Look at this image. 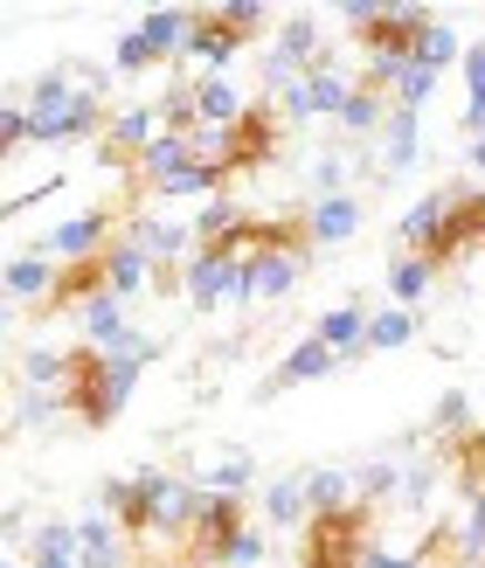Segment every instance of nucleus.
I'll return each instance as SVG.
<instances>
[{"label": "nucleus", "mask_w": 485, "mask_h": 568, "mask_svg": "<svg viewBox=\"0 0 485 568\" xmlns=\"http://www.w3.org/2000/svg\"><path fill=\"white\" fill-rule=\"evenodd\" d=\"M160 493H166V471L160 465L153 471H132V478H104V514H111V527H119L125 541H146Z\"/></svg>", "instance_id": "423d86ee"}, {"label": "nucleus", "mask_w": 485, "mask_h": 568, "mask_svg": "<svg viewBox=\"0 0 485 568\" xmlns=\"http://www.w3.org/2000/svg\"><path fill=\"white\" fill-rule=\"evenodd\" d=\"M382 111H388V98H375V91H361V83H354L347 104H340V125H347V132H375Z\"/></svg>", "instance_id": "f704fd0d"}, {"label": "nucleus", "mask_w": 485, "mask_h": 568, "mask_svg": "<svg viewBox=\"0 0 485 568\" xmlns=\"http://www.w3.org/2000/svg\"><path fill=\"white\" fill-rule=\"evenodd\" d=\"M299 493H305V520H312V514H340V506H354L347 471H333V465H305V471H299Z\"/></svg>", "instance_id": "b1692460"}, {"label": "nucleus", "mask_w": 485, "mask_h": 568, "mask_svg": "<svg viewBox=\"0 0 485 568\" xmlns=\"http://www.w3.org/2000/svg\"><path fill=\"white\" fill-rule=\"evenodd\" d=\"M181 292H188V305H194V312L243 305V264H230V257H202V250H194L188 271H181Z\"/></svg>", "instance_id": "0eeeda50"}, {"label": "nucleus", "mask_w": 485, "mask_h": 568, "mask_svg": "<svg viewBox=\"0 0 485 568\" xmlns=\"http://www.w3.org/2000/svg\"><path fill=\"white\" fill-rule=\"evenodd\" d=\"M70 534H77V555H70L77 568H119V561H125V534L111 527L104 514H98V520H77Z\"/></svg>", "instance_id": "4be33fe9"}, {"label": "nucleus", "mask_w": 485, "mask_h": 568, "mask_svg": "<svg viewBox=\"0 0 485 568\" xmlns=\"http://www.w3.org/2000/svg\"><path fill=\"white\" fill-rule=\"evenodd\" d=\"M194 514H202V486L166 471V493H160V506H153V534H160V541H188Z\"/></svg>", "instance_id": "2eb2a0df"}, {"label": "nucleus", "mask_w": 485, "mask_h": 568, "mask_svg": "<svg viewBox=\"0 0 485 568\" xmlns=\"http://www.w3.org/2000/svg\"><path fill=\"white\" fill-rule=\"evenodd\" d=\"M209 14L230 28L236 42H250V36H264V28H271V8H256V0H230V8H209Z\"/></svg>", "instance_id": "72a5a7b5"}, {"label": "nucleus", "mask_w": 485, "mask_h": 568, "mask_svg": "<svg viewBox=\"0 0 485 568\" xmlns=\"http://www.w3.org/2000/svg\"><path fill=\"white\" fill-rule=\"evenodd\" d=\"M478 236H485V194H478V187H451L444 230H437V243H431V250H423V264L444 277L458 257H472V250H478Z\"/></svg>", "instance_id": "39448f33"}, {"label": "nucleus", "mask_w": 485, "mask_h": 568, "mask_svg": "<svg viewBox=\"0 0 485 568\" xmlns=\"http://www.w3.org/2000/svg\"><path fill=\"white\" fill-rule=\"evenodd\" d=\"M277 139H284V125L271 119V104H264V98L243 104V119L230 125V174H250V166H264V160L277 153Z\"/></svg>", "instance_id": "1a4fd4ad"}, {"label": "nucleus", "mask_w": 485, "mask_h": 568, "mask_svg": "<svg viewBox=\"0 0 485 568\" xmlns=\"http://www.w3.org/2000/svg\"><path fill=\"white\" fill-rule=\"evenodd\" d=\"M340 181H347V153H326V160H320V187L340 194Z\"/></svg>", "instance_id": "a18cd8bd"}, {"label": "nucleus", "mask_w": 485, "mask_h": 568, "mask_svg": "<svg viewBox=\"0 0 485 568\" xmlns=\"http://www.w3.org/2000/svg\"><path fill=\"white\" fill-rule=\"evenodd\" d=\"M111 63H119L125 77H139V70H153V55H146V42H139L132 28H125V36H119V49H111Z\"/></svg>", "instance_id": "a19ab883"}, {"label": "nucleus", "mask_w": 485, "mask_h": 568, "mask_svg": "<svg viewBox=\"0 0 485 568\" xmlns=\"http://www.w3.org/2000/svg\"><path fill=\"white\" fill-rule=\"evenodd\" d=\"M423 333L416 312L403 305H382V312H367V326H361V354H395V347H410V339Z\"/></svg>", "instance_id": "aec40b11"}, {"label": "nucleus", "mask_w": 485, "mask_h": 568, "mask_svg": "<svg viewBox=\"0 0 485 568\" xmlns=\"http://www.w3.org/2000/svg\"><path fill=\"white\" fill-rule=\"evenodd\" d=\"M21 375H28V388H42V395H63L70 354H55V347H28V354H21Z\"/></svg>", "instance_id": "2f4dec72"}, {"label": "nucleus", "mask_w": 485, "mask_h": 568, "mask_svg": "<svg viewBox=\"0 0 485 568\" xmlns=\"http://www.w3.org/2000/svg\"><path fill=\"white\" fill-rule=\"evenodd\" d=\"M222 187H230V181H222L215 166H194V160L181 166V174H166V181H160V194H222Z\"/></svg>", "instance_id": "c9c22d12"}, {"label": "nucleus", "mask_w": 485, "mask_h": 568, "mask_svg": "<svg viewBox=\"0 0 485 568\" xmlns=\"http://www.w3.org/2000/svg\"><path fill=\"white\" fill-rule=\"evenodd\" d=\"M188 21H194V8H146L132 36L146 42V55L160 63V55H181V42H188Z\"/></svg>", "instance_id": "412c9836"}, {"label": "nucleus", "mask_w": 485, "mask_h": 568, "mask_svg": "<svg viewBox=\"0 0 485 568\" xmlns=\"http://www.w3.org/2000/svg\"><path fill=\"white\" fill-rule=\"evenodd\" d=\"M153 125H160V132H174V139H188V132H194V98H188V77L174 83V91H160Z\"/></svg>", "instance_id": "473e14b6"}, {"label": "nucleus", "mask_w": 485, "mask_h": 568, "mask_svg": "<svg viewBox=\"0 0 485 568\" xmlns=\"http://www.w3.org/2000/svg\"><path fill=\"white\" fill-rule=\"evenodd\" d=\"M271 55H284L292 70H312V63H326V42H320V14H284L277 21V42Z\"/></svg>", "instance_id": "a211bd4d"}, {"label": "nucleus", "mask_w": 485, "mask_h": 568, "mask_svg": "<svg viewBox=\"0 0 485 568\" xmlns=\"http://www.w3.org/2000/svg\"><path fill=\"white\" fill-rule=\"evenodd\" d=\"M264 520L271 527H299L305 520V493H299V471H284L264 486Z\"/></svg>", "instance_id": "7c9ffc66"}, {"label": "nucleus", "mask_w": 485, "mask_h": 568, "mask_svg": "<svg viewBox=\"0 0 485 568\" xmlns=\"http://www.w3.org/2000/svg\"><path fill=\"white\" fill-rule=\"evenodd\" d=\"M160 568H181V561H160Z\"/></svg>", "instance_id": "09e8293b"}, {"label": "nucleus", "mask_w": 485, "mask_h": 568, "mask_svg": "<svg viewBox=\"0 0 485 568\" xmlns=\"http://www.w3.org/2000/svg\"><path fill=\"white\" fill-rule=\"evenodd\" d=\"M465 430H472V395L451 388L444 403H437V444H444V437H465Z\"/></svg>", "instance_id": "4c0bfd02"}, {"label": "nucleus", "mask_w": 485, "mask_h": 568, "mask_svg": "<svg viewBox=\"0 0 485 568\" xmlns=\"http://www.w3.org/2000/svg\"><path fill=\"white\" fill-rule=\"evenodd\" d=\"M236 49H243V42L230 36V28H222L209 8H194V21H188V42H181V55H188V63H202V70H222V63H230Z\"/></svg>", "instance_id": "f3484780"}, {"label": "nucleus", "mask_w": 485, "mask_h": 568, "mask_svg": "<svg viewBox=\"0 0 485 568\" xmlns=\"http://www.w3.org/2000/svg\"><path fill=\"white\" fill-rule=\"evenodd\" d=\"M465 98H472V111H485V55L478 49H465Z\"/></svg>", "instance_id": "79ce46f5"}, {"label": "nucleus", "mask_w": 485, "mask_h": 568, "mask_svg": "<svg viewBox=\"0 0 485 568\" xmlns=\"http://www.w3.org/2000/svg\"><path fill=\"white\" fill-rule=\"evenodd\" d=\"M451 55H458V28H451L444 14H423V28H416V36H410V63L437 77V70L451 63Z\"/></svg>", "instance_id": "bb28decb"}, {"label": "nucleus", "mask_w": 485, "mask_h": 568, "mask_svg": "<svg viewBox=\"0 0 485 568\" xmlns=\"http://www.w3.org/2000/svg\"><path fill=\"white\" fill-rule=\"evenodd\" d=\"M28 139L36 146H77V139H91L104 125V104H98V83H70V70L55 77H36V91H28Z\"/></svg>", "instance_id": "f03ea898"}, {"label": "nucleus", "mask_w": 485, "mask_h": 568, "mask_svg": "<svg viewBox=\"0 0 485 568\" xmlns=\"http://www.w3.org/2000/svg\"><path fill=\"white\" fill-rule=\"evenodd\" d=\"M250 527V514H243V499H222V493H202V514H194V527H188V561L181 568H222V555H230V541Z\"/></svg>", "instance_id": "20e7f679"}, {"label": "nucleus", "mask_w": 485, "mask_h": 568, "mask_svg": "<svg viewBox=\"0 0 485 568\" xmlns=\"http://www.w3.org/2000/svg\"><path fill=\"white\" fill-rule=\"evenodd\" d=\"M55 409H63V395H42V388L21 395V423H42V416H55Z\"/></svg>", "instance_id": "c03bdc74"}, {"label": "nucleus", "mask_w": 485, "mask_h": 568, "mask_svg": "<svg viewBox=\"0 0 485 568\" xmlns=\"http://www.w3.org/2000/svg\"><path fill=\"white\" fill-rule=\"evenodd\" d=\"M388 292L403 298V312H416V298H431V292H437V271L423 264V257H395V271H388Z\"/></svg>", "instance_id": "c756f323"}, {"label": "nucleus", "mask_w": 485, "mask_h": 568, "mask_svg": "<svg viewBox=\"0 0 485 568\" xmlns=\"http://www.w3.org/2000/svg\"><path fill=\"white\" fill-rule=\"evenodd\" d=\"M14 146H28V111L21 104H0V160H8Z\"/></svg>", "instance_id": "58836bf2"}, {"label": "nucleus", "mask_w": 485, "mask_h": 568, "mask_svg": "<svg viewBox=\"0 0 485 568\" xmlns=\"http://www.w3.org/2000/svg\"><path fill=\"white\" fill-rule=\"evenodd\" d=\"M77 312H83V347H91V354H111V347H125V339H132L125 305L111 298V292H98L91 305H77Z\"/></svg>", "instance_id": "6ab92c4d"}, {"label": "nucleus", "mask_w": 485, "mask_h": 568, "mask_svg": "<svg viewBox=\"0 0 485 568\" xmlns=\"http://www.w3.org/2000/svg\"><path fill=\"white\" fill-rule=\"evenodd\" d=\"M98 264H104V292L119 298V305H125V298H139V292L153 284V264L139 257V250H132L125 236H111V243L98 250Z\"/></svg>", "instance_id": "ddd939ff"}, {"label": "nucleus", "mask_w": 485, "mask_h": 568, "mask_svg": "<svg viewBox=\"0 0 485 568\" xmlns=\"http://www.w3.org/2000/svg\"><path fill=\"white\" fill-rule=\"evenodd\" d=\"M367 506H340V514H312L305 520V555L299 568H354V555L367 548Z\"/></svg>", "instance_id": "7ed1b4c3"}, {"label": "nucleus", "mask_w": 485, "mask_h": 568, "mask_svg": "<svg viewBox=\"0 0 485 568\" xmlns=\"http://www.w3.org/2000/svg\"><path fill=\"white\" fill-rule=\"evenodd\" d=\"M36 555H77V534H70L63 520H55V527H42V534H36Z\"/></svg>", "instance_id": "37998d69"}, {"label": "nucleus", "mask_w": 485, "mask_h": 568, "mask_svg": "<svg viewBox=\"0 0 485 568\" xmlns=\"http://www.w3.org/2000/svg\"><path fill=\"white\" fill-rule=\"evenodd\" d=\"M256 561H264V534L243 527L236 541H230V555H222V568H256Z\"/></svg>", "instance_id": "ea45409f"}, {"label": "nucleus", "mask_w": 485, "mask_h": 568, "mask_svg": "<svg viewBox=\"0 0 485 568\" xmlns=\"http://www.w3.org/2000/svg\"><path fill=\"white\" fill-rule=\"evenodd\" d=\"M361 230V202H354V194H320V202H312L305 209V236H312V250H333V243H347Z\"/></svg>", "instance_id": "dca6fc26"}, {"label": "nucleus", "mask_w": 485, "mask_h": 568, "mask_svg": "<svg viewBox=\"0 0 485 568\" xmlns=\"http://www.w3.org/2000/svg\"><path fill=\"white\" fill-rule=\"evenodd\" d=\"M188 166V139H174V132H153L146 146H139V160H132V174L146 181V187H160L166 174H181Z\"/></svg>", "instance_id": "cd10ccee"}, {"label": "nucleus", "mask_w": 485, "mask_h": 568, "mask_svg": "<svg viewBox=\"0 0 485 568\" xmlns=\"http://www.w3.org/2000/svg\"><path fill=\"white\" fill-rule=\"evenodd\" d=\"M250 458H222V465H209V478H202V493H222V499H236L243 486H250Z\"/></svg>", "instance_id": "e433bc0d"}, {"label": "nucleus", "mask_w": 485, "mask_h": 568, "mask_svg": "<svg viewBox=\"0 0 485 568\" xmlns=\"http://www.w3.org/2000/svg\"><path fill=\"white\" fill-rule=\"evenodd\" d=\"M104 243H111V215H104V209H91V215L55 222V230L36 243V257H49V264H77V257H98Z\"/></svg>", "instance_id": "9d476101"}, {"label": "nucleus", "mask_w": 485, "mask_h": 568, "mask_svg": "<svg viewBox=\"0 0 485 568\" xmlns=\"http://www.w3.org/2000/svg\"><path fill=\"white\" fill-rule=\"evenodd\" d=\"M160 347L146 333H132L125 347H111V354H91V347H70V375H63V409H77L83 430H104L111 416L125 409V395L139 382V367H146Z\"/></svg>", "instance_id": "f257e3e1"}, {"label": "nucleus", "mask_w": 485, "mask_h": 568, "mask_svg": "<svg viewBox=\"0 0 485 568\" xmlns=\"http://www.w3.org/2000/svg\"><path fill=\"white\" fill-rule=\"evenodd\" d=\"M188 98H194V125H215V132H230V125L243 119V98H236V83L222 77V70L188 77Z\"/></svg>", "instance_id": "f8f14e48"}, {"label": "nucleus", "mask_w": 485, "mask_h": 568, "mask_svg": "<svg viewBox=\"0 0 485 568\" xmlns=\"http://www.w3.org/2000/svg\"><path fill=\"white\" fill-rule=\"evenodd\" d=\"M153 139V104H125L119 119L104 125V160H119V166H132L139 160V146Z\"/></svg>", "instance_id": "5701e85b"}, {"label": "nucleus", "mask_w": 485, "mask_h": 568, "mask_svg": "<svg viewBox=\"0 0 485 568\" xmlns=\"http://www.w3.org/2000/svg\"><path fill=\"white\" fill-rule=\"evenodd\" d=\"M0 568H14V561H0Z\"/></svg>", "instance_id": "8fccbe9b"}, {"label": "nucleus", "mask_w": 485, "mask_h": 568, "mask_svg": "<svg viewBox=\"0 0 485 568\" xmlns=\"http://www.w3.org/2000/svg\"><path fill=\"white\" fill-rule=\"evenodd\" d=\"M305 271H312V250H256V257L243 264V305H256V298H284Z\"/></svg>", "instance_id": "6e6552de"}, {"label": "nucleus", "mask_w": 485, "mask_h": 568, "mask_svg": "<svg viewBox=\"0 0 485 568\" xmlns=\"http://www.w3.org/2000/svg\"><path fill=\"white\" fill-rule=\"evenodd\" d=\"M0 312H8V292H0Z\"/></svg>", "instance_id": "de8ad7c7"}, {"label": "nucleus", "mask_w": 485, "mask_h": 568, "mask_svg": "<svg viewBox=\"0 0 485 568\" xmlns=\"http://www.w3.org/2000/svg\"><path fill=\"white\" fill-rule=\"evenodd\" d=\"M416 146H423V125H416V111H388V125H382V174H403V166L416 160Z\"/></svg>", "instance_id": "c85d7f7f"}, {"label": "nucleus", "mask_w": 485, "mask_h": 568, "mask_svg": "<svg viewBox=\"0 0 485 568\" xmlns=\"http://www.w3.org/2000/svg\"><path fill=\"white\" fill-rule=\"evenodd\" d=\"M444 209H451V187H431L423 202L403 215V257H423V250L437 243V230H444Z\"/></svg>", "instance_id": "a878e982"}, {"label": "nucleus", "mask_w": 485, "mask_h": 568, "mask_svg": "<svg viewBox=\"0 0 485 568\" xmlns=\"http://www.w3.org/2000/svg\"><path fill=\"white\" fill-rule=\"evenodd\" d=\"M333 367H340V361H333V354L320 347V339H312V333H305V339H299V347H292V354H284V361L271 367V375H264V388H256V395H264V403H271V395H284V388H305V382H326V375H333Z\"/></svg>", "instance_id": "9b49d317"}, {"label": "nucleus", "mask_w": 485, "mask_h": 568, "mask_svg": "<svg viewBox=\"0 0 485 568\" xmlns=\"http://www.w3.org/2000/svg\"><path fill=\"white\" fill-rule=\"evenodd\" d=\"M28 568H77V561H70V555H36Z\"/></svg>", "instance_id": "49530a36"}, {"label": "nucleus", "mask_w": 485, "mask_h": 568, "mask_svg": "<svg viewBox=\"0 0 485 568\" xmlns=\"http://www.w3.org/2000/svg\"><path fill=\"white\" fill-rule=\"evenodd\" d=\"M361 326H367V305L361 298H347V305H333V312H320V326H312V339L347 367V361H361Z\"/></svg>", "instance_id": "4468645a"}, {"label": "nucleus", "mask_w": 485, "mask_h": 568, "mask_svg": "<svg viewBox=\"0 0 485 568\" xmlns=\"http://www.w3.org/2000/svg\"><path fill=\"white\" fill-rule=\"evenodd\" d=\"M49 277H55V264L36 257V250H21V257L0 264V292H8V298H28V305H42V298H49Z\"/></svg>", "instance_id": "393cba45"}]
</instances>
